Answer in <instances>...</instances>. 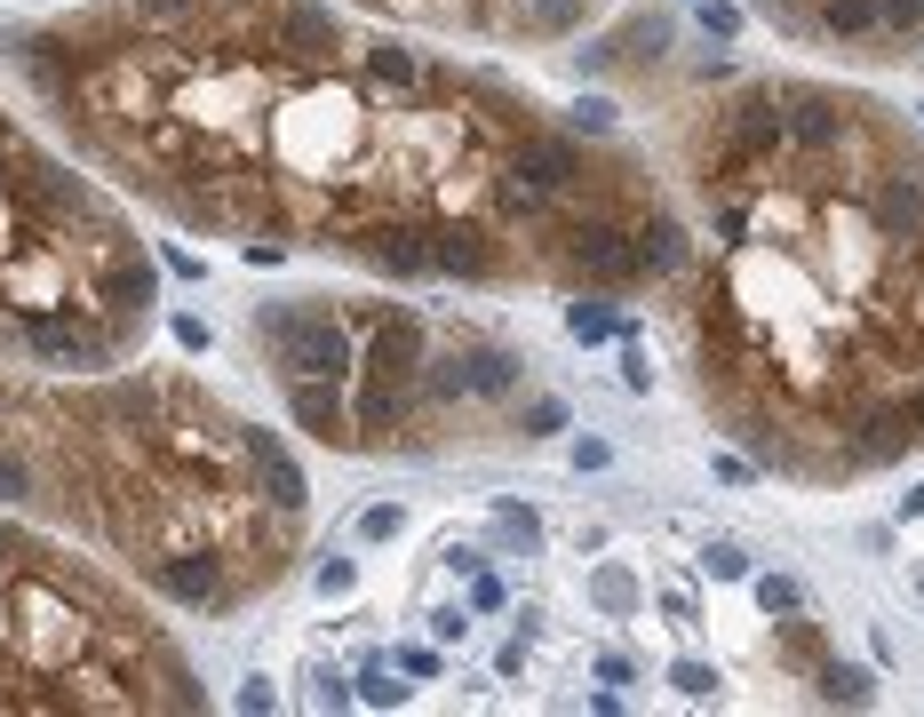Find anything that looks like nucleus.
Here are the masks:
<instances>
[{
  "instance_id": "f257e3e1",
  "label": "nucleus",
  "mask_w": 924,
  "mask_h": 717,
  "mask_svg": "<svg viewBox=\"0 0 924 717\" xmlns=\"http://www.w3.org/2000/svg\"><path fill=\"white\" fill-rule=\"evenodd\" d=\"M0 72L143 216L248 256L566 303L686 263L638 136L344 0H72L0 24Z\"/></svg>"
},
{
  "instance_id": "f03ea898",
  "label": "nucleus",
  "mask_w": 924,
  "mask_h": 717,
  "mask_svg": "<svg viewBox=\"0 0 924 717\" xmlns=\"http://www.w3.org/2000/svg\"><path fill=\"white\" fill-rule=\"evenodd\" d=\"M686 64V57H677ZM662 112L686 263L662 287L702 422L789 487H861L924 455V128L829 72L622 80Z\"/></svg>"
},
{
  "instance_id": "7ed1b4c3",
  "label": "nucleus",
  "mask_w": 924,
  "mask_h": 717,
  "mask_svg": "<svg viewBox=\"0 0 924 717\" xmlns=\"http://www.w3.org/2000/svg\"><path fill=\"white\" fill-rule=\"evenodd\" d=\"M0 502L191 621L264 606L311 550L296 447L160 359L0 367Z\"/></svg>"
},
{
  "instance_id": "20e7f679",
  "label": "nucleus",
  "mask_w": 924,
  "mask_h": 717,
  "mask_svg": "<svg viewBox=\"0 0 924 717\" xmlns=\"http://www.w3.org/2000/svg\"><path fill=\"white\" fill-rule=\"evenodd\" d=\"M239 343L287 430L344 462H510L574 422L526 335L399 287H287Z\"/></svg>"
},
{
  "instance_id": "39448f33",
  "label": "nucleus",
  "mask_w": 924,
  "mask_h": 717,
  "mask_svg": "<svg viewBox=\"0 0 924 717\" xmlns=\"http://www.w3.org/2000/svg\"><path fill=\"white\" fill-rule=\"evenodd\" d=\"M160 327V256L120 183L0 104V367H120Z\"/></svg>"
},
{
  "instance_id": "423d86ee",
  "label": "nucleus",
  "mask_w": 924,
  "mask_h": 717,
  "mask_svg": "<svg viewBox=\"0 0 924 717\" xmlns=\"http://www.w3.org/2000/svg\"><path fill=\"white\" fill-rule=\"evenodd\" d=\"M0 709L191 717L208 678L143 582L0 502Z\"/></svg>"
},
{
  "instance_id": "0eeeda50",
  "label": "nucleus",
  "mask_w": 924,
  "mask_h": 717,
  "mask_svg": "<svg viewBox=\"0 0 924 717\" xmlns=\"http://www.w3.org/2000/svg\"><path fill=\"white\" fill-rule=\"evenodd\" d=\"M344 9L399 24L423 40H478V48H566L614 17V0H344Z\"/></svg>"
},
{
  "instance_id": "6e6552de",
  "label": "nucleus",
  "mask_w": 924,
  "mask_h": 717,
  "mask_svg": "<svg viewBox=\"0 0 924 717\" xmlns=\"http://www.w3.org/2000/svg\"><path fill=\"white\" fill-rule=\"evenodd\" d=\"M765 32L845 72H893L924 48V0H749Z\"/></svg>"
},
{
  "instance_id": "1a4fd4ad",
  "label": "nucleus",
  "mask_w": 924,
  "mask_h": 717,
  "mask_svg": "<svg viewBox=\"0 0 924 717\" xmlns=\"http://www.w3.org/2000/svg\"><path fill=\"white\" fill-rule=\"evenodd\" d=\"M773 661L797 669V678H805L821 701H868V678L829 654V638H821L813 621H782V630H773Z\"/></svg>"
},
{
  "instance_id": "9d476101",
  "label": "nucleus",
  "mask_w": 924,
  "mask_h": 717,
  "mask_svg": "<svg viewBox=\"0 0 924 717\" xmlns=\"http://www.w3.org/2000/svg\"><path fill=\"white\" fill-rule=\"evenodd\" d=\"M916 72H924V48H916Z\"/></svg>"
}]
</instances>
